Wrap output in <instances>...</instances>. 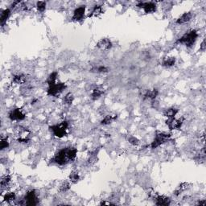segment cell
<instances>
[{
    "label": "cell",
    "mask_w": 206,
    "mask_h": 206,
    "mask_svg": "<svg viewBox=\"0 0 206 206\" xmlns=\"http://www.w3.org/2000/svg\"><path fill=\"white\" fill-rule=\"evenodd\" d=\"M198 38V32L196 30H190L184 34L176 41L177 44H184L185 46L190 48L193 45Z\"/></svg>",
    "instance_id": "2"
},
{
    "label": "cell",
    "mask_w": 206,
    "mask_h": 206,
    "mask_svg": "<svg viewBox=\"0 0 206 206\" xmlns=\"http://www.w3.org/2000/svg\"><path fill=\"white\" fill-rule=\"evenodd\" d=\"M102 6H99V5H96V6H94V9H93V10H92V12L90 13V15H89V16H90V17L98 16V15H99L100 14H102Z\"/></svg>",
    "instance_id": "24"
},
{
    "label": "cell",
    "mask_w": 206,
    "mask_h": 206,
    "mask_svg": "<svg viewBox=\"0 0 206 206\" xmlns=\"http://www.w3.org/2000/svg\"><path fill=\"white\" fill-rule=\"evenodd\" d=\"M155 203L156 205L160 206H168L171 204V199L168 196H164V195H158L155 197Z\"/></svg>",
    "instance_id": "13"
},
{
    "label": "cell",
    "mask_w": 206,
    "mask_h": 206,
    "mask_svg": "<svg viewBox=\"0 0 206 206\" xmlns=\"http://www.w3.org/2000/svg\"><path fill=\"white\" fill-rule=\"evenodd\" d=\"M8 117L11 121H21L25 119L26 115L20 108H16L9 113Z\"/></svg>",
    "instance_id": "9"
},
{
    "label": "cell",
    "mask_w": 206,
    "mask_h": 206,
    "mask_svg": "<svg viewBox=\"0 0 206 206\" xmlns=\"http://www.w3.org/2000/svg\"><path fill=\"white\" fill-rule=\"evenodd\" d=\"M10 180H11V177H10V176L9 175L4 176H2V179H1L0 185H1V187L2 188L6 187V186L8 185L9 183L10 182Z\"/></svg>",
    "instance_id": "26"
},
{
    "label": "cell",
    "mask_w": 206,
    "mask_h": 206,
    "mask_svg": "<svg viewBox=\"0 0 206 206\" xmlns=\"http://www.w3.org/2000/svg\"><path fill=\"white\" fill-rule=\"evenodd\" d=\"M23 204L26 205H36L39 203V199H38L36 193L34 190L27 192L26 194L24 200H23Z\"/></svg>",
    "instance_id": "6"
},
{
    "label": "cell",
    "mask_w": 206,
    "mask_h": 206,
    "mask_svg": "<svg viewBox=\"0 0 206 206\" xmlns=\"http://www.w3.org/2000/svg\"><path fill=\"white\" fill-rule=\"evenodd\" d=\"M12 81L17 85H22L26 82V76L23 74H16L13 77Z\"/></svg>",
    "instance_id": "20"
},
{
    "label": "cell",
    "mask_w": 206,
    "mask_h": 206,
    "mask_svg": "<svg viewBox=\"0 0 206 206\" xmlns=\"http://www.w3.org/2000/svg\"><path fill=\"white\" fill-rule=\"evenodd\" d=\"M77 150L75 147L63 148L55 155L53 161L56 164L63 166L70 162H73L77 158Z\"/></svg>",
    "instance_id": "1"
},
{
    "label": "cell",
    "mask_w": 206,
    "mask_h": 206,
    "mask_svg": "<svg viewBox=\"0 0 206 206\" xmlns=\"http://www.w3.org/2000/svg\"><path fill=\"white\" fill-rule=\"evenodd\" d=\"M10 15V9L7 8L2 10V12H1V18H0V21H1V24H2V26L4 25L5 23L6 22V20L9 19Z\"/></svg>",
    "instance_id": "18"
},
{
    "label": "cell",
    "mask_w": 206,
    "mask_h": 206,
    "mask_svg": "<svg viewBox=\"0 0 206 206\" xmlns=\"http://www.w3.org/2000/svg\"><path fill=\"white\" fill-rule=\"evenodd\" d=\"M97 48H99L100 50L102 51H106L111 49L112 48V42L111 41L110 39H107V38H103L102 40H100L97 43Z\"/></svg>",
    "instance_id": "11"
},
{
    "label": "cell",
    "mask_w": 206,
    "mask_h": 206,
    "mask_svg": "<svg viewBox=\"0 0 206 206\" xmlns=\"http://www.w3.org/2000/svg\"><path fill=\"white\" fill-rule=\"evenodd\" d=\"M170 138H171L170 134L164 133V132H158V133L156 134L155 139L151 143V147L152 149H156L158 147L160 146V145H162V144L165 143L168 140H169Z\"/></svg>",
    "instance_id": "5"
},
{
    "label": "cell",
    "mask_w": 206,
    "mask_h": 206,
    "mask_svg": "<svg viewBox=\"0 0 206 206\" xmlns=\"http://www.w3.org/2000/svg\"><path fill=\"white\" fill-rule=\"evenodd\" d=\"M65 89H66V85L65 83H62V82H58L57 83V82H56V83L48 86L47 94H48V95L52 96V97H57Z\"/></svg>",
    "instance_id": "4"
},
{
    "label": "cell",
    "mask_w": 206,
    "mask_h": 206,
    "mask_svg": "<svg viewBox=\"0 0 206 206\" xmlns=\"http://www.w3.org/2000/svg\"><path fill=\"white\" fill-rule=\"evenodd\" d=\"M184 118L182 117L180 119H168V120L166 121V124L168 127L169 130H180L182 127L184 123Z\"/></svg>",
    "instance_id": "7"
},
{
    "label": "cell",
    "mask_w": 206,
    "mask_h": 206,
    "mask_svg": "<svg viewBox=\"0 0 206 206\" xmlns=\"http://www.w3.org/2000/svg\"><path fill=\"white\" fill-rule=\"evenodd\" d=\"M70 189V184L68 181H65L60 184V188H59V191L60 192H65L69 191Z\"/></svg>",
    "instance_id": "27"
},
{
    "label": "cell",
    "mask_w": 206,
    "mask_h": 206,
    "mask_svg": "<svg viewBox=\"0 0 206 206\" xmlns=\"http://www.w3.org/2000/svg\"><path fill=\"white\" fill-rule=\"evenodd\" d=\"M57 75H58V73H57V72H53V73H51L48 78V86H49V85H52V84L56 83Z\"/></svg>",
    "instance_id": "28"
},
{
    "label": "cell",
    "mask_w": 206,
    "mask_h": 206,
    "mask_svg": "<svg viewBox=\"0 0 206 206\" xmlns=\"http://www.w3.org/2000/svg\"><path fill=\"white\" fill-rule=\"evenodd\" d=\"M178 111H178V109L169 108L165 111L164 116H166L168 119H173V118H175L176 115H177Z\"/></svg>",
    "instance_id": "22"
},
{
    "label": "cell",
    "mask_w": 206,
    "mask_h": 206,
    "mask_svg": "<svg viewBox=\"0 0 206 206\" xmlns=\"http://www.w3.org/2000/svg\"><path fill=\"white\" fill-rule=\"evenodd\" d=\"M138 6L140 8H143L145 13L147 14H151V13H154L156 10V4L153 2H140Z\"/></svg>",
    "instance_id": "10"
},
{
    "label": "cell",
    "mask_w": 206,
    "mask_h": 206,
    "mask_svg": "<svg viewBox=\"0 0 206 206\" xmlns=\"http://www.w3.org/2000/svg\"><path fill=\"white\" fill-rule=\"evenodd\" d=\"M128 141L131 144L134 145V146H137L138 144L139 143V140L137 138L133 137V136H131V137L128 138Z\"/></svg>",
    "instance_id": "32"
},
{
    "label": "cell",
    "mask_w": 206,
    "mask_h": 206,
    "mask_svg": "<svg viewBox=\"0 0 206 206\" xmlns=\"http://www.w3.org/2000/svg\"><path fill=\"white\" fill-rule=\"evenodd\" d=\"M104 90L102 87H97L93 90L91 94V98L93 100H97L104 94Z\"/></svg>",
    "instance_id": "17"
},
{
    "label": "cell",
    "mask_w": 206,
    "mask_h": 206,
    "mask_svg": "<svg viewBox=\"0 0 206 206\" xmlns=\"http://www.w3.org/2000/svg\"><path fill=\"white\" fill-rule=\"evenodd\" d=\"M86 13V6H81L75 9L73 15V21H80L83 19Z\"/></svg>",
    "instance_id": "12"
},
{
    "label": "cell",
    "mask_w": 206,
    "mask_h": 206,
    "mask_svg": "<svg viewBox=\"0 0 206 206\" xmlns=\"http://www.w3.org/2000/svg\"><path fill=\"white\" fill-rule=\"evenodd\" d=\"M188 186H189L188 183H186V182L180 184L176 188V189L175 190L174 194H175L176 196H179V195H180L183 192H184L185 190H187L188 188Z\"/></svg>",
    "instance_id": "21"
},
{
    "label": "cell",
    "mask_w": 206,
    "mask_h": 206,
    "mask_svg": "<svg viewBox=\"0 0 206 206\" xmlns=\"http://www.w3.org/2000/svg\"><path fill=\"white\" fill-rule=\"evenodd\" d=\"M206 48V45H205V41L204 40H203V42L201 43V45H200V50L201 51H204L205 50Z\"/></svg>",
    "instance_id": "34"
},
{
    "label": "cell",
    "mask_w": 206,
    "mask_h": 206,
    "mask_svg": "<svg viewBox=\"0 0 206 206\" xmlns=\"http://www.w3.org/2000/svg\"><path fill=\"white\" fill-rule=\"evenodd\" d=\"M176 64V58L174 56H168V57H165L164 58V60H162V66L164 67H172Z\"/></svg>",
    "instance_id": "16"
},
{
    "label": "cell",
    "mask_w": 206,
    "mask_h": 206,
    "mask_svg": "<svg viewBox=\"0 0 206 206\" xmlns=\"http://www.w3.org/2000/svg\"><path fill=\"white\" fill-rule=\"evenodd\" d=\"M192 18V15L191 12L184 13L176 19V23L177 24H184V23L189 22Z\"/></svg>",
    "instance_id": "14"
},
{
    "label": "cell",
    "mask_w": 206,
    "mask_h": 206,
    "mask_svg": "<svg viewBox=\"0 0 206 206\" xmlns=\"http://www.w3.org/2000/svg\"><path fill=\"white\" fill-rule=\"evenodd\" d=\"M117 118H118V116H117L116 115H106L104 119L102 120V122H101V124H102V125H104V126L109 125V124H111L112 122L116 120Z\"/></svg>",
    "instance_id": "19"
},
{
    "label": "cell",
    "mask_w": 206,
    "mask_h": 206,
    "mask_svg": "<svg viewBox=\"0 0 206 206\" xmlns=\"http://www.w3.org/2000/svg\"><path fill=\"white\" fill-rule=\"evenodd\" d=\"M69 180H70V182L73 184H77L80 180L79 174L77 171H73L70 173L69 175Z\"/></svg>",
    "instance_id": "25"
},
{
    "label": "cell",
    "mask_w": 206,
    "mask_h": 206,
    "mask_svg": "<svg viewBox=\"0 0 206 206\" xmlns=\"http://www.w3.org/2000/svg\"><path fill=\"white\" fill-rule=\"evenodd\" d=\"M3 200L5 202L10 203L15 200V193L13 192H8L3 196Z\"/></svg>",
    "instance_id": "23"
},
{
    "label": "cell",
    "mask_w": 206,
    "mask_h": 206,
    "mask_svg": "<svg viewBox=\"0 0 206 206\" xmlns=\"http://www.w3.org/2000/svg\"><path fill=\"white\" fill-rule=\"evenodd\" d=\"M158 95V90H156V89H151V90H147L145 94H144V98L145 99H150V100H155Z\"/></svg>",
    "instance_id": "15"
},
{
    "label": "cell",
    "mask_w": 206,
    "mask_h": 206,
    "mask_svg": "<svg viewBox=\"0 0 206 206\" xmlns=\"http://www.w3.org/2000/svg\"><path fill=\"white\" fill-rule=\"evenodd\" d=\"M101 204H112L111 203V202H102V203H101Z\"/></svg>",
    "instance_id": "35"
},
{
    "label": "cell",
    "mask_w": 206,
    "mask_h": 206,
    "mask_svg": "<svg viewBox=\"0 0 206 206\" xmlns=\"http://www.w3.org/2000/svg\"><path fill=\"white\" fill-rule=\"evenodd\" d=\"M73 100H74V97H73V94H71V93L67 94L64 98V102L67 105H72Z\"/></svg>",
    "instance_id": "29"
},
{
    "label": "cell",
    "mask_w": 206,
    "mask_h": 206,
    "mask_svg": "<svg viewBox=\"0 0 206 206\" xmlns=\"http://www.w3.org/2000/svg\"><path fill=\"white\" fill-rule=\"evenodd\" d=\"M30 134H31V131L29 130L27 128L20 127V130L19 131V134H18L17 141L20 143H27L30 141Z\"/></svg>",
    "instance_id": "8"
},
{
    "label": "cell",
    "mask_w": 206,
    "mask_h": 206,
    "mask_svg": "<svg viewBox=\"0 0 206 206\" xmlns=\"http://www.w3.org/2000/svg\"><path fill=\"white\" fill-rule=\"evenodd\" d=\"M97 72L98 73H108L109 69L108 68H106V66H99L97 69Z\"/></svg>",
    "instance_id": "33"
},
{
    "label": "cell",
    "mask_w": 206,
    "mask_h": 206,
    "mask_svg": "<svg viewBox=\"0 0 206 206\" xmlns=\"http://www.w3.org/2000/svg\"><path fill=\"white\" fill-rule=\"evenodd\" d=\"M36 8L40 12H44L46 9V2L44 1H39L36 2Z\"/></svg>",
    "instance_id": "31"
},
{
    "label": "cell",
    "mask_w": 206,
    "mask_h": 206,
    "mask_svg": "<svg viewBox=\"0 0 206 206\" xmlns=\"http://www.w3.org/2000/svg\"><path fill=\"white\" fill-rule=\"evenodd\" d=\"M68 127H69L68 122L64 121V122L59 123V124L52 126V127H49V129L52 132L53 135L60 139V138H63L67 135Z\"/></svg>",
    "instance_id": "3"
},
{
    "label": "cell",
    "mask_w": 206,
    "mask_h": 206,
    "mask_svg": "<svg viewBox=\"0 0 206 206\" xmlns=\"http://www.w3.org/2000/svg\"><path fill=\"white\" fill-rule=\"evenodd\" d=\"M8 147H9L8 138L2 137V139H1V143H0V148H1V150H4V149Z\"/></svg>",
    "instance_id": "30"
}]
</instances>
